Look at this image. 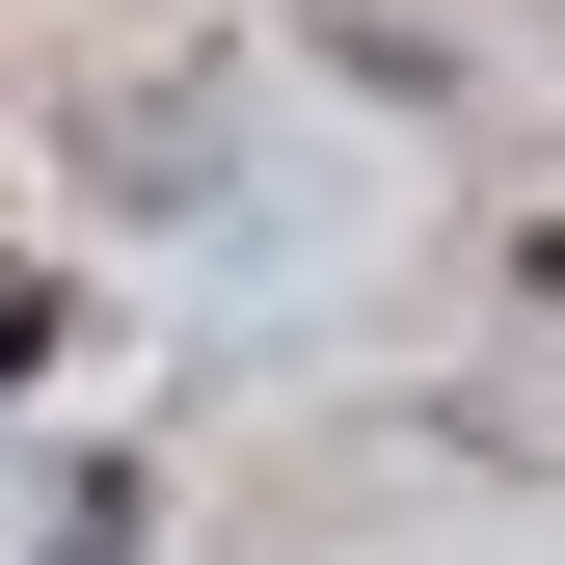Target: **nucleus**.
<instances>
[{"label":"nucleus","mask_w":565,"mask_h":565,"mask_svg":"<svg viewBox=\"0 0 565 565\" xmlns=\"http://www.w3.org/2000/svg\"><path fill=\"white\" fill-rule=\"evenodd\" d=\"M28 350H54V297H28V269H0V377H28Z\"/></svg>","instance_id":"1"}]
</instances>
